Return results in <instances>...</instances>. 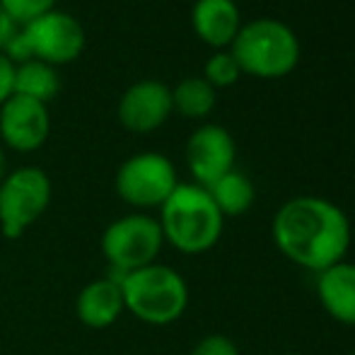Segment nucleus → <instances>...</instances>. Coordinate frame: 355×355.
<instances>
[{"mask_svg": "<svg viewBox=\"0 0 355 355\" xmlns=\"http://www.w3.org/2000/svg\"><path fill=\"white\" fill-rule=\"evenodd\" d=\"M271 234L288 261L314 273L343 261L351 247L348 215L319 196H297L283 203L273 215Z\"/></svg>", "mask_w": 355, "mask_h": 355, "instance_id": "obj_1", "label": "nucleus"}, {"mask_svg": "<svg viewBox=\"0 0 355 355\" xmlns=\"http://www.w3.org/2000/svg\"><path fill=\"white\" fill-rule=\"evenodd\" d=\"M157 223L164 242L184 254H203L213 249L225 227V218L208 189L198 184H179L159 206Z\"/></svg>", "mask_w": 355, "mask_h": 355, "instance_id": "obj_2", "label": "nucleus"}, {"mask_svg": "<svg viewBox=\"0 0 355 355\" xmlns=\"http://www.w3.org/2000/svg\"><path fill=\"white\" fill-rule=\"evenodd\" d=\"M123 307L150 327H167L189 307V285L182 273L164 263H150L121 276Z\"/></svg>", "mask_w": 355, "mask_h": 355, "instance_id": "obj_3", "label": "nucleus"}, {"mask_svg": "<svg viewBox=\"0 0 355 355\" xmlns=\"http://www.w3.org/2000/svg\"><path fill=\"white\" fill-rule=\"evenodd\" d=\"M232 46V56L242 73L261 80H278L300 63V39L278 19H254L242 24Z\"/></svg>", "mask_w": 355, "mask_h": 355, "instance_id": "obj_4", "label": "nucleus"}, {"mask_svg": "<svg viewBox=\"0 0 355 355\" xmlns=\"http://www.w3.org/2000/svg\"><path fill=\"white\" fill-rule=\"evenodd\" d=\"M85 49V29L73 15L63 10H49L42 17L22 24L5 49L12 63L42 61L49 66H66Z\"/></svg>", "mask_w": 355, "mask_h": 355, "instance_id": "obj_5", "label": "nucleus"}, {"mask_svg": "<svg viewBox=\"0 0 355 355\" xmlns=\"http://www.w3.org/2000/svg\"><path fill=\"white\" fill-rule=\"evenodd\" d=\"M164 247L162 227L157 218L145 213H131L109 223L102 234V254L109 261V273L121 278L157 261Z\"/></svg>", "mask_w": 355, "mask_h": 355, "instance_id": "obj_6", "label": "nucleus"}, {"mask_svg": "<svg viewBox=\"0 0 355 355\" xmlns=\"http://www.w3.org/2000/svg\"><path fill=\"white\" fill-rule=\"evenodd\" d=\"M51 203V179L39 167H19L0 182V230L17 239L46 213Z\"/></svg>", "mask_w": 355, "mask_h": 355, "instance_id": "obj_7", "label": "nucleus"}, {"mask_svg": "<svg viewBox=\"0 0 355 355\" xmlns=\"http://www.w3.org/2000/svg\"><path fill=\"white\" fill-rule=\"evenodd\" d=\"M177 187L172 159L159 153L133 155L116 172V193L133 208H159Z\"/></svg>", "mask_w": 355, "mask_h": 355, "instance_id": "obj_8", "label": "nucleus"}, {"mask_svg": "<svg viewBox=\"0 0 355 355\" xmlns=\"http://www.w3.org/2000/svg\"><path fill=\"white\" fill-rule=\"evenodd\" d=\"M234 157H237V148L223 126L206 123V126L196 128L187 143V164L191 177L196 179L198 187L208 189L213 182L225 177L227 172L234 169Z\"/></svg>", "mask_w": 355, "mask_h": 355, "instance_id": "obj_9", "label": "nucleus"}, {"mask_svg": "<svg viewBox=\"0 0 355 355\" xmlns=\"http://www.w3.org/2000/svg\"><path fill=\"white\" fill-rule=\"evenodd\" d=\"M51 119L46 104L27 97H12L0 107V138L17 153H34L49 138Z\"/></svg>", "mask_w": 355, "mask_h": 355, "instance_id": "obj_10", "label": "nucleus"}, {"mask_svg": "<svg viewBox=\"0 0 355 355\" xmlns=\"http://www.w3.org/2000/svg\"><path fill=\"white\" fill-rule=\"evenodd\" d=\"M172 112V89L157 80L131 85L119 102V121L133 133L157 131Z\"/></svg>", "mask_w": 355, "mask_h": 355, "instance_id": "obj_11", "label": "nucleus"}, {"mask_svg": "<svg viewBox=\"0 0 355 355\" xmlns=\"http://www.w3.org/2000/svg\"><path fill=\"white\" fill-rule=\"evenodd\" d=\"M121 281L114 276H104L87 283L75 300V314L87 329H109L123 314Z\"/></svg>", "mask_w": 355, "mask_h": 355, "instance_id": "obj_12", "label": "nucleus"}, {"mask_svg": "<svg viewBox=\"0 0 355 355\" xmlns=\"http://www.w3.org/2000/svg\"><path fill=\"white\" fill-rule=\"evenodd\" d=\"M317 297L338 324L355 327V263L338 261L317 273Z\"/></svg>", "mask_w": 355, "mask_h": 355, "instance_id": "obj_13", "label": "nucleus"}, {"mask_svg": "<svg viewBox=\"0 0 355 355\" xmlns=\"http://www.w3.org/2000/svg\"><path fill=\"white\" fill-rule=\"evenodd\" d=\"M193 32L213 49L230 46L242 29V17L234 0H196L191 10Z\"/></svg>", "mask_w": 355, "mask_h": 355, "instance_id": "obj_14", "label": "nucleus"}, {"mask_svg": "<svg viewBox=\"0 0 355 355\" xmlns=\"http://www.w3.org/2000/svg\"><path fill=\"white\" fill-rule=\"evenodd\" d=\"M208 193H211L218 211L223 213V218L244 215L254 206V198H257L252 179H249L247 174L237 172V169H232V172H227L225 177H220L218 182H213L211 187H208Z\"/></svg>", "mask_w": 355, "mask_h": 355, "instance_id": "obj_15", "label": "nucleus"}, {"mask_svg": "<svg viewBox=\"0 0 355 355\" xmlns=\"http://www.w3.org/2000/svg\"><path fill=\"white\" fill-rule=\"evenodd\" d=\"M61 80L53 66L42 61H24L15 66V92L17 97H27L34 102H51L58 94Z\"/></svg>", "mask_w": 355, "mask_h": 355, "instance_id": "obj_16", "label": "nucleus"}, {"mask_svg": "<svg viewBox=\"0 0 355 355\" xmlns=\"http://www.w3.org/2000/svg\"><path fill=\"white\" fill-rule=\"evenodd\" d=\"M172 107L187 119H206L215 107V87L203 78H187L172 89Z\"/></svg>", "mask_w": 355, "mask_h": 355, "instance_id": "obj_17", "label": "nucleus"}, {"mask_svg": "<svg viewBox=\"0 0 355 355\" xmlns=\"http://www.w3.org/2000/svg\"><path fill=\"white\" fill-rule=\"evenodd\" d=\"M239 75H242V68L230 51L213 53L206 61V68H203V80L213 87H230V85L237 83Z\"/></svg>", "mask_w": 355, "mask_h": 355, "instance_id": "obj_18", "label": "nucleus"}, {"mask_svg": "<svg viewBox=\"0 0 355 355\" xmlns=\"http://www.w3.org/2000/svg\"><path fill=\"white\" fill-rule=\"evenodd\" d=\"M0 5L8 10V15L19 27L42 17L49 10H56V0H0Z\"/></svg>", "mask_w": 355, "mask_h": 355, "instance_id": "obj_19", "label": "nucleus"}, {"mask_svg": "<svg viewBox=\"0 0 355 355\" xmlns=\"http://www.w3.org/2000/svg\"><path fill=\"white\" fill-rule=\"evenodd\" d=\"M191 355H239V348L225 334H208L193 346Z\"/></svg>", "mask_w": 355, "mask_h": 355, "instance_id": "obj_20", "label": "nucleus"}, {"mask_svg": "<svg viewBox=\"0 0 355 355\" xmlns=\"http://www.w3.org/2000/svg\"><path fill=\"white\" fill-rule=\"evenodd\" d=\"M15 92V63L0 51V107L12 97Z\"/></svg>", "mask_w": 355, "mask_h": 355, "instance_id": "obj_21", "label": "nucleus"}, {"mask_svg": "<svg viewBox=\"0 0 355 355\" xmlns=\"http://www.w3.org/2000/svg\"><path fill=\"white\" fill-rule=\"evenodd\" d=\"M19 32V24L15 22L12 17L8 15V10L0 5V51L5 53V49H8V44L15 39V34Z\"/></svg>", "mask_w": 355, "mask_h": 355, "instance_id": "obj_22", "label": "nucleus"}, {"mask_svg": "<svg viewBox=\"0 0 355 355\" xmlns=\"http://www.w3.org/2000/svg\"><path fill=\"white\" fill-rule=\"evenodd\" d=\"M5 174H8V157H5V150L0 145V182H3Z\"/></svg>", "mask_w": 355, "mask_h": 355, "instance_id": "obj_23", "label": "nucleus"}, {"mask_svg": "<svg viewBox=\"0 0 355 355\" xmlns=\"http://www.w3.org/2000/svg\"><path fill=\"white\" fill-rule=\"evenodd\" d=\"M281 355H297V353H281Z\"/></svg>", "mask_w": 355, "mask_h": 355, "instance_id": "obj_24", "label": "nucleus"}, {"mask_svg": "<svg viewBox=\"0 0 355 355\" xmlns=\"http://www.w3.org/2000/svg\"><path fill=\"white\" fill-rule=\"evenodd\" d=\"M353 355H355V353H353Z\"/></svg>", "mask_w": 355, "mask_h": 355, "instance_id": "obj_25", "label": "nucleus"}]
</instances>
